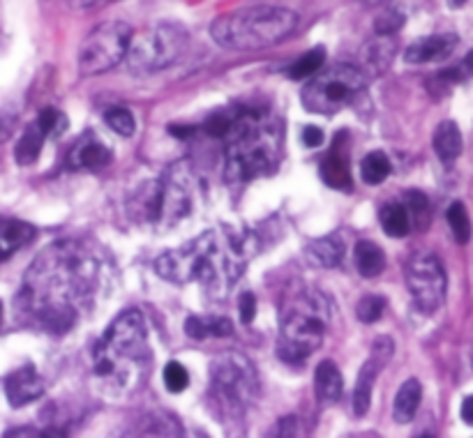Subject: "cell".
Returning a JSON list of instances; mask_svg holds the SVG:
<instances>
[{
    "label": "cell",
    "mask_w": 473,
    "mask_h": 438,
    "mask_svg": "<svg viewBox=\"0 0 473 438\" xmlns=\"http://www.w3.org/2000/svg\"><path fill=\"white\" fill-rule=\"evenodd\" d=\"M98 284V261L79 243L60 240L35 258L16 296V314L28 326L63 335Z\"/></svg>",
    "instance_id": "6da1fadb"
},
{
    "label": "cell",
    "mask_w": 473,
    "mask_h": 438,
    "mask_svg": "<svg viewBox=\"0 0 473 438\" xmlns=\"http://www.w3.org/2000/svg\"><path fill=\"white\" fill-rule=\"evenodd\" d=\"M252 254L254 245L247 235H238L229 229L205 231L185 247L162 254L155 268L160 277L169 279L171 284L199 282L208 296L222 297L243 273Z\"/></svg>",
    "instance_id": "7a4b0ae2"
},
{
    "label": "cell",
    "mask_w": 473,
    "mask_h": 438,
    "mask_svg": "<svg viewBox=\"0 0 473 438\" xmlns=\"http://www.w3.org/2000/svg\"><path fill=\"white\" fill-rule=\"evenodd\" d=\"M226 175L247 182L278 169L282 151V127L266 111H240L226 131Z\"/></svg>",
    "instance_id": "3957f363"
},
{
    "label": "cell",
    "mask_w": 473,
    "mask_h": 438,
    "mask_svg": "<svg viewBox=\"0 0 473 438\" xmlns=\"http://www.w3.org/2000/svg\"><path fill=\"white\" fill-rule=\"evenodd\" d=\"M298 26L296 12L278 5L240 7L215 19L210 35L231 51H257L282 42Z\"/></svg>",
    "instance_id": "277c9868"
},
{
    "label": "cell",
    "mask_w": 473,
    "mask_h": 438,
    "mask_svg": "<svg viewBox=\"0 0 473 438\" xmlns=\"http://www.w3.org/2000/svg\"><path fill=\"white\" fill-rule=\"evenodd\" d=\"M332 307L326 296L305 291L293 297L282 314V335H279V356L289 362H300L323 344Z\"/></svg>",
    "instance_id": "5b68a950"
},
{
    "label": "cell",
    "mask_w": 473,
    "mask_h": 438,
    "mask_svg": "<svg viewBox=\"0 0 473 438\" xmlns=\"http://www.w3.org/2000/svg\"><path fill=\"white\" fill-rule=\"evenodd\" d=\"M148 356V332L143 317L137 309L118 314L116 321L104 332L102 346L95 353V371L100 376H113L121 362H139Z\"/></svg>",
    "instance_id": "8992f818"
},
{
    "label": "cell",
    "mask_w": 473,
    "mask_h": 438,
    "mask_svg": "<svg viewBox=\"0 0 473 438\" xmlns=\"http://www.w3.org/2000/svg\"><path fill=\"white\" fill-rule=\"evenodd\" d=\"M365 74L353 65H335L328 72L314 74L312 81L303 88V107L319 116L347 109L365 90Z\"/></svg>",
    "instance_id": "52a82bcc"
},
{
    "label": "cell",
    "mask_w": 473,
    "mask_h": 438,
    "mask_svg": "<svg viewBox=\"0 0 473 438\" xmlns=\"http://www.w3.org/2000/svg\"><path fill=\"white\" fill-rule=\"evenodd\" d=\"M187 49V33L181 26L164 24L132 39L127 51V65L134 74H151L171 68Z\"/></svg>",
    "instance_id": "ba28073f"
},
{
    "label": "cell",
    "mask_w": 473,
    "mask_h": 438,
    "mask_svg": "<svg viewBox=\"0 0 473 438\" xmlns=\"http://www.w3.org/2000/svg\"><path fill=\"white\" fill-rule=\"evenodd\" d=\"M130 44H132V30L122 21H107L98 26L83 39L79 49V72L83 77L109 72L125 58Z\"/></svg>",
    "instance_id": "9c48e42d"
},
{
    "label": "cell",
    "mask_w": 473,
    "mask_h": 438,
    "mask_svg": "<svg viewBox=\"0 0 473 438\" xmlns=\"http://www.w3.org/2000/svg\"><path fill=\"white\" fill-rule=\"evenodd\" d=\"M406 287L414 293V300L425 312L439 309L446 297V270L432 254H415L406 263Z\"/></svg>",
    "instance_id": "30bf717a"
},
{
    "label": "cell",
    "mask_w": 473,
    "mask_h": 438,
    "mask_svg": "<svg viewBox=\"0 0 473 438\" xmlns=\"http://www.w3.org/2000/svg\"><path fill=\"white\" fill-rule=\"evenodd\" d=\"M210 379H213V390L220 394L222 400L229 402L231 406H240L249 400L257 390V376L249 360L236 353L215 358L210 365Z\"/></svg>",
    "instance_id": "8fae6325"
},
{
    "label": "cell",
    "mask_w": 473,
    "mask_h": 438,
    "mask_svg": "<svg viewBox=\"0 0 473 438\" xmlns=\"http://www.w3.org/2000/svg\"><path fill=\"white\" fill-rule=\"evenodd\" d=\"M190 205V171H187V166L178 164L160 182V217H157V222H176L183 214H187Z\"/></svg>",
    "instance_id": "7c38bea8"
},
{
    "label": "cell",
    "mask_w": 473,
    "mask_h": 438,
    "mask_svg": "<svg viewBox=\"0 0 473 438\" xmlns=\"http://www.w3.org/2000/svg\"><path fill=\"white\" fill-rule=\"evenodd\" d=\"M391 356H393V341L388 339V337L376 339V344L372 346L370 360L363 365L361 374H358V381H356V390H353V413H356L358 418H363V415L370 411L374 381L376 376H379V371L388 365Z\"/></svg>",
    "instance_id": "4fadbf2b"
},
{
    "label": "cell",
    "mask_w": 473,
    "mask_h": 438,
    "mask_svg": "<svg viewBox=\"0 0 473 438\" xmlns=\"http://www.w3.org/2000/svg\"><path fill=\"white\" fill-rule=\"evenodd\" d=\"M42 394H45V381L33 365L19 367L5 379V397L15 409H21L30 402L39 400Z\"/></svg>",
    "instance_id": "5bb4252c"
},
{
    "label": "cell",
    "mask_w": 473,
    "mask_h": 438,
    "mask_svg": "<svg viewBox=\"0 0 473 438\" xmlns=\"http://www.w3.org/2000/svg\"><path fill=\"white\" fill-rule=\"evenodd\" d=\"M457 47L455 35H429V37L415 39L405 51V58L409 63H432V60H444Z\"/></svg>",
    "instance_id": "9a60e30c"
},
{
    "label": "cell",
    "mask_w": 473,
    "mask_h": 438,
    "mask_svg": "<svg viewBox=\"0 0 473 438\" xmlns=\"http://www.w3.org/2000/svg\"><path fill=\"white\" fill-rule=\"evenodd\" d=\"M111 162V151L95 134H83L69 151L68 164L72 169H102Z\"/></svg>",
    "instance_id": "2e32d148"
},
{
    "label": "cell",
    "mask_w": 473,
    "mask_h": 438,
    "mask_svg": "<svg viewBox=\"0 0 473 438\" xmlns=\"http://www.w3.org/2000/svg\"><path fill=\"white\" fill-rule=\"evenodd\" d=\"M33 238H35L33 224L21 222V219L0 217V261L12 256L15 252H19V249L26 247Z\"/></svg>",
    "instance_id": "e0dca14e"
},
{
    "label": "cell",
    "mask_w": 473,
    "mask_h": 438,
    "mask_svg": "<svg viewBox=\"0 0 473 438\" xmlns=\"http://www.w3.org/2000/svg\"><path fill=\"white\" fill-rule=\"evenodd\" d=\"M321 181L332 190L347 192L352 190V171H349V157L347 152L340 148V139L332 146L331 155L323 160L321 164Z\"/></svg>",
    "instance_id": "ac0fdd59"
},
{
    "label": "cell",
    "mask_w": 473,
    "mask_h": 438,
    "mask_svg": "<svg viewBox=\"0 0 473 438\" xmlns=\"http://www.w3.org/2000/svg\"><path fill=\"white\" fill-rule=\"evenodd\" d=\"M314 388H317V397L326 404H332L344 392V381H342L340 367L332 360L319 362L317 371H314Z\"/></svg>",
    "instance_id": "d6986e66"
},
{
    "label": "cell",
    "mask_w": 473,
    "mask_h": 438,
    "mask_svg": "<svg viewBox=\"0 0 473 438\" xmlns=\"http://www.w3.org/2000/svg\"><path fill=\"white\" fill-rule=\"evenodd\" d=\"M420 400H423V388H420L418 381H405L400 385V390H397L395 404H393V418H395V422H411L415 418V413H418Z\"/></svg>",
    "instance_id": "ffe728a7"
},
{
    "label": "cell",
    "mask_w": 473,
    "mask_h": 438,
    "mask_svg": "<svg viewBox=\"0 0 473 438\" xmlns=\"http://www.w3.org/2000/svg\"><path fill=\"white\" fill-rule=\"evenodd\" d=\"M305 254H308L310 263L317 268H335L344 256V245H342L340 235H326V238L312 240Z\"/></svg>",
    "instance_id": "44dd1931"
},
{
    "label": "cell",
    "mask_w": 473,
    "mask_h": 438,
    "mask_svg": "<svg viewBox=\"0 0 473 438\" xmlns=\"http://www.w3.org/2000/svg\"><path fill=\"white\" fill-rule=\"evenodd\" d=\"M435 151L441 162L453 164L459 155H462V131L453 120H444L435 130Z\"/></svg>",
    "instance_id": "7402d4cb"
},
{
    "label": "cell",
    "mask_w": 473,
    "mask_h": 438,
    "mask_svg": "<svg viewBox=\"0 0 473 438\" xmlns=\"http://www.w3.org/2000/svg\"><path fill=\"white\" fill-rule=\"evenodd\" d=\"M47 131L37 125V120L30 122L26 127V131L21 134L19 143H16V151H15V160L16 164L21 166H30L39 160V152H42V146L47 141Z\"/></svg>",
    "instance_id": "603a6c76"
},
{
    "label": "cell",
    "mask_w": 473,
    "mask_h": 438,
    "mask_svg": "<svg viewBox=\"0 0 473 438\" xmlns=\"http://www.w3.org/2000/svg\"><path fill=\"white\" fill-rule=\"evenodd\" d=\"M353 258H356V268L363 277H379L385 268V254L384 249L379 247L372 240H361L356 245V252H353Z\"/></svg>",
    "instance_id": "cb8c5ba5"
},
{
    "label": "cell",
    "mask_w": 473,
    "mask_h": 438,
    "mask_svg": "<svg viewBox=\"0 0 473 438\" xmlns=\"http://www.w3.org/2000/svg\"><path fill=\"white\" fill-rule=\"evenodd\" d=\"M381 229L391 238H405L411 231V214L409 208L405 203H385L379 210Z\"/></svg>",
    "instance_id": "d4e9b609"
},
{
    "label": "cell",
    "mask_w": 473,
    "mask_h": 438,
    "mask_svg": "<svg viewBox=\"0 0 473 438\" xmlns=\"http://www.w3.org/2000/svg\"><path fill=\"white\" fill-rule=\"evenodd\" d=\"M185 332L192 339H205V337H226L234 332L229 318H205V317H190L185 321Z\"/></svg>",
    "instance_id": "484cf974"
},
{
    "label": "cell",
    "mask_w": 473,
    "mask_h": 438,
    "mask_svg": "<svg viewBox=\"0 0 473 438\" xmlns=\"http://www.w3.org/2000/svg\"><path fill=\"white\" fill-rule=\"evenodd\" d=\"M361 175L367 185H381L391 175V160L384 152H370L361 164Z\"/></svg>",
    "instance_id": "4316f807"
},
{
    "label": "cell",
    "mask_w": 473,
    "mask_h": 438,
    "mask_svg": "<svg viewBox=\"0 0 473 438\" xmlns=\"http://www.w3.org/2000/svg\"><path fill=\"white\" fill-rule=\"evenodd\" d=\"M446 217H448V224H450V231H453L455 240H457L459 245H467L468 238H471V217H468L464 203H459V201L450 203Z\"/></svg>",
    "instance_id": "83f0119b"
},
{
    "label": "cell",
    "mask_w": 473,
    "mask_h": 438,
    "mask_svg": "<svg viewBox=\"0 0 473 438\" xmlns=\"http://www.w3.org/2000/svg\"><path fill=\"white\" fill-rule=\"evenodd\" d=\"M323 60H326V51H323V47H317V49L308 51L303 58H298L296 63H293V68L289 69V77L296 78V81H300V78L314 77V74L321 69Z\"/></svg>",
    "instance_id": "f1b7e54d"
},
{
    "label": "cell",
    "mask_w": 473,
    "mask_h": 438,
    "mask_svg": "<svg viewBox=\"0 0 473 438\" xmlns=\"http://www.w3.org/2000/svg\"><path fill=\"white\" fill-rule=\"evenodd\" d=\"M405 205L409 208L411 219L418 229H425L429 224V217H432V210H429V201L423 192H406L405 194Z\"/></svg>",
    "instance_id": "f546056e"
},
{
    "label": "cell",
    "mask_w": 473,
    "mask_h": 438,
    "mask_svg": "<svg viewBox=\"0 0 473 438\" xmlns=\"http://www.w3.org/2000/svg\"><path fill=\"white\" fill-rule=\"evenodd\" d=\"M104 120L121 137H132L134 130H137V120H134L132 111H127V109H109Z\"/></svg>",
    "instance_id": "4dcf8cb0"
},
{
    "label": "cell",
    "mask_w": 473,
    "mask_h": 438,
    "mask_svg": "<svg viewBox=\"0 0 473 438\" xmlns=\"http://www.w3.org/2000/svg\"><path fill=\"white\" fill-rule=\"evenodd\" d=\"M162 379H164L166 390L173 394L183 392V390H187V385H190V374H187L185 367L176 360H171L169 365L164 367V374H162Z\"/></svg>",
    "instance_id": "1f68e13d"
},
{
    "label": "cell",
    "mask_w": 473,
    "mask_h": 438,
    "mask_svg": "<svg viewBox=\"0 0 473 438\" xmlns=\"http://www.w3.org/2000/svg\"><path fill=\"white\" fill-rule=\"evenodd\" d=\"M384 312H385V300L381 296H365L356 307V314L363 323L379 321Z\"/></svg>",
    "instance_id": "d6a6232c"
},
{
    "label": "cell",
    "mask_w": 473,
    "mask_h": 438,
    "mask_svg": "<svg viewBox=\"0 0 473 438\" xmlns=\"http://www.w3.org/2000/svg\"><path fill=\"white\" fill-rule=\"evenodd\" d=\"M37 125L47 131V137H60L68 127V120L60 111L56 109H45V111H39L37 116Z\"/></svg>",
    "instance_id": "836d02e7"
},
{
    "label": "cell",
    "mask_w": 473,
    "mask_h": 438,
    "mask_svg": "<svg viewBox=\"0 0 473 438\" xmlns=\"http://www.w3.org/2000/svg\"><path fill=\"white\" fill-rule=\"evenodd\" d=\"M405 26V16L400 12H385L376 19V33L379 35H391L395 30H400Z\"/></svg>",
    "instance_id": "e575fe53"
},
{
    "label": "cell",
    "mask_w": 473,
    "mask_h": 438,
    "mask_svg": "<svg viewBox=\"0 0 473 438\" xmlns=\"http://www.w3.org/2000/svg\"><path fill=\"white\" fill-rule=\"evenodd\" d=\"M238 309L243 323H252L254 317H257V297H254L252 293H243L238 300Z\"/></svg>",
    "instance_id": "d590c367"
},
{
    "label": "cell",
    "mask_w": 473,
    "mask_h": 438,
    "mask_svg": "<svg viewBox=\"0 0 473 438\" xmlns=\"http://www.w3.org/2000/svg\"><path fill=\"white\" fill-rule=\"evenodd\" d=\"M323 139H326V137H323V131L319 130V127L310 125V127H305V130H303V143L308 148L323 146Z\"/></svg>",
    "instance_id": "8d00e7d4"
},
{
    "label": "cell",
    "mask_w": 473,
    "mask_h": 438,
    "mask_svg": "<svg viewBox=\"0 0 473 438\" xmlns=\"http://www.w3.org/2000/svg\"><path fill=\"white\" fill-rule=\"evenodd\" d=\"M459 413H462L464 422L473 427V394H468L467 400L462 402V411H459Z\"/></svg>",
    "instance_id": "74e56055"
},
{
    "label": "cell",
    "mask_w": 473,
    "mask_h": 438,
    "mask_svg": "<svg viewBox=\"0 0 473 438\" xmlns=\"http://www.w3.org/2000/svg\"><path fill=\"white\" fill-rule=\"evenodd\" d=\"M464 3H467V0H450V5L453 7H462Z\"/></svg>",
    "instance_id": "f35d334b"
},
{
    "label": "cell",
    "mask_w": 473,
    "mask_h": 438,
    "mask_svg": "<svg viewBox=\"0 0 473 438\" xmlns=\"http://www.w3.org/2000/svg\"><path fill=\"white\" fill-rule=\"evenodd\" d=\"M0 323H3V302H0Z\"/></svg>",
    "instance_id": "ab89813d"
},
{
    "label": "cell",
    "mask_w": 473,
    "mask_h": 438,
    "mask_svg": "<svg viewBox=\"0 0 473 438\" xmlns=\"http://www.w3.org/2000/svg\"><path fill=\"white\" fill-rule=\"evenodd\" d=\"M0 131H3V130H0Z\"/></svg>",
    "instance_id": "60d3db41"
}]
</instances>
